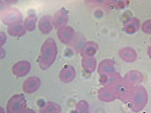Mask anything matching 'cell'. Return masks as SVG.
Returning <instances> with one entry per match:
<instances>
[{"mask_svg":"<svg viewBox=\"0 0 151 113\" xmlns=\"http://www.w3.org/2000/svg\"><path fill=\"white\" fill-rule=\"evenodd\" d=\"M57 53V47L54 40L51 38L47 39L41 49L39 60L40 68L45 70L51 67L56 59Z\"/></svg>","mask_w":151,"mask_h":113,"instance_id":"cell-1","label":"cell"},{"mask_svg":"<svg viewBox=\"0 0 151 113\" xmlns=\"http://www.w3.org/2000/svg\"><path fill=\"white\" fill-rule=\"evenodd\" d=\"M1 19L2 23L9 26L21 24L22 21L21 12L13 7L7 8L1 11Z\"/></svg>","mask_w":151,"mask_h":113,"instance_id":"cell-2","label":"cell"},{"mask_svg":"<svg viewBox=\"0 0 151 113\" xmlns=\"http://www.w3.org/2000/svg\"><path fill=\"white\" fill-rule=\"evenodd\" d=\"M27 106L26 100L23 95H15L9 100L6 106L7 113H23Z\"/></svg>","mask_w":151,"mask_h":113,"instance_id":"cell-3","label":"cell"},{"mask_svg":"<svg viewBox=\"0 0 151 113\" xmlns=\"http://www.w3.org/2000/svg\"><path fill=\"white\" fill-rule=\"evenodd\" d=\"M41 84L40 80L38 77L35 76L30 77L24 82L23 90L27 94L33 93L39 89Z\"/></svg>","mask_w":151,"mask_h":113,"instance_id":"cell-4","label":"cell"},{"mask_svg":"<svg viewBox=\"0 0 151 113\" xmlns=\"http://www.w3.org/2000/svg\"><path fill=\"white\" fill-rule=\"evenodd\" d=\"M68 17L66 10L61 8L58 10L54 14L52 19L53 26L56 29L65 26L67 23Z\"/></svg>","mask_w":151,"mask_h":113,"instance_id":"cell-5","label":"cell"},{"mask_svg":"<svg viewBox=\"0 0 151 113\" xmlns=\"http://www.w3.org/2000/svg\"><path fill=\"white\" fill-rule=\"evenodd\" d=\"M31 64L27 61H19L12 66V73L16 76L22 77L26 76L31 69Z\"/></svg>","mask_w":151,"mask_h":113,"instance_id":"cell-6","label":"cell"},{"mask_svg":"<svg viewBox=\"0 0 151 113\" xmlns=\"http://www.w3.org/2000/svg\"><path fill=\"white\" fill-rule=\"evenodd\" d=\"M74 31L69 26H65L58 29L57 35L60 41L65 44L70 43L74 37Z\"/></svg>","mask_w":151,"mask_h":113,"instance_id":"cell-7","label":"cell"},{"mask_svg":"<svg viewBox=\"0 0 151 113\" xmlns=\"http://www.w3.org/2000/svg\"><path fill=\"white\" fill-rule=\"evenodd\" d=\"M141 26L140 20L136 17L129 18L126 22L124 29L126 32L129 34H135L139 30Z\"/></svg>","mask_w":151,"mask_h":113,"instance_id":"cell-8","label":"cell"},{"mask_svg":"<svg viewBox=\"0 0 151 113\" xmlns=\"http://www.w3.org/2000/svg\"><path fill=\"white\" fill-rule=\"evenodd\" d=\"M51 16L48 15L43 16L39 23L38 27L40 32L44 34H47L52 29V20Z\"/></svg>","mask_w":151,"mask_h":113,"instance_id":"cell-9","label":"cell"},{"mask_svg":"<svg viewBox=\"0 0 151 113\" xmlns=\"http://www.w3.org/2000/svg\"><path fill=\"white\" fill-rule=\"evenodd\" d=\"M119 54L122 59L128 62H134L137 57L135 50L130 47H126L120 50Z\"/></svg>","mask_w":151,"mask_h":113,"instance_id":"cell-10","label":"cell"},{"mask_svg":"<svg viewBox=\"0 0 151 113\" xmlns=\"http://www.w3.org/2000/svg\"><path fill=\"white\" fill-rule=\"evenodd\" d=\"M74 72L73 68L70 66L63 68L60 72L59 77L63 82L68 83L70 82L74 77Z\"/></svg>","mask_w":151,"mask_h":113,"instance_id":"cell-11","label":"cell"},{"mask_svg":"<svg viewBox=\"0 0 151 113\" xmlns=\"http://www.w3.org/2000/svg\"><path fill=\"white\" fill-rule=\"evenodd\" d=\"M37 20V17L35 14H29L24 21V27L25 29L29 32L33 31L35 28Z\"/></svg>","mask_w":151,"mask_h":113,"instance_id":"cell-12","label":"cell"},{"mask_svg":"<svg viewBox=\"0 0 151 113\" xmlns=\"http://www.w3.org/2000/svg\"><path fill=\"white\" fill-rule=\"evenodd\" d=\"M7 32L10 36L14 37H20L26 33V29L21 24L14 25L9 26Z\"/></svg>","mask_w":151,"mask_h":113,"instance_id":"cell-13","label":"cell"},{"mask_svg":"<svg viewBox=\"0 0 151 113\" xmlns=\"http://www.w3.org/2000/svg\"><path fill=\"white\" fill-rule=\"evenodd\" d=\"M98 46L96 44L93 42L86 43L82 50V53L84 56H91L97 52Z\"/></svg>","mask_w":151,"mask_h":113,"instance_id":"cell-14","label":"cell"},{"mask_svg":"<svg viewBox=\"0 0 151 113\" xmlns=\"http://www.w3.org/2000/svg\"><path fill=\"white\" fill-rule=\"evenodd\" d=\"M60 107L58 104L52 102H48L40 109L41 113H59Z\"/></svg>","mask_w":151,"mask_h":113,"instance_id":"cell-15","label":"cell"},{"mask_svg":"<svg viewBox=\"0 0 151 113\" xmlns=\"http://www.w3.org/2000/svg\"><path fill=\"white\" fill-rule=\"evenodd\" d=\"M142 92H138L136 93L135 97L134 110L138 111L142 109L145 105V101L144 95Z\"/></svg>","mask_w":151,"mask_h":113,"instance_id":"cell-16","label":"cell"},{"mask_svg":"<svg viewBox=\"0 0 151 113\" xmlns=\"http://www.w3.org/2000/svg\"><path fill=\"white\" fill-rule=\"evenodd\" d=\"M83 64L86 69L91 71L95 68L96 62L95 59L93 58H86L83 60Z\"/></svg>","mask_w":151,"mask_h":113,"instance_id":"cell-17","label":"cell"},{"mask_svg":"<svg viewBox=\"0 0 151 113\" xmlns=\"http://www.w3.org/2000/svg\"><path fill=\"white\" fill-rule=\"evenodd\" d=\"M112 4L117 8L123 9L127 8L129 5V2L128 1H111Z\"/></svg>","mask_w":151,"mask_h":113,"instance_id":"cell-18","label":"cell"},{"mask_svg":"<svg viewBox=\"0 0 151 113\" xmlns=\"http://www.w3.org/2000/svg\"><path fill=\"white\" fill-rule=\"evenodd\" d=\"M142 30L145 34H151V19L146 20L143 23Z\"/></svg>","mask_w":151,"mask_h":113,"instance_id":"cell-19","label":"cell"},{"mask_svg":"<svg viewBox=\"0 0 151 113\" xmlns=\"http://www.w3.org/2000/svg\"><path fill=\"white\" fill-rule=\"evenodd\" d=\"M1 4L2 6L6 7L14 4L17 1H1Z\"/></svg>","mask_w":151,"mask_h":113,"instance_id":"cell-20","label":"cell"},{"mask_svg":"<svg viewBox=\"0 0 151 113\" xmlns=\"http://www.w3.org/2000/svg\"><path fill=\"white\" fill-rule=\"evenodd\" d=\"M6 40L5 34L2 32L1 33V46H2L5 43Z\"/></svg>","mask_w":151,"mask_h":113,"instance_id":"cell-21","label":"cell"},{"mask_svg":"<svg viewBox=\"0 0 151 113\" xmlns=\"http://www.w3.org/2000/svg\"><path fill=\"white\" fill-rule=\"evenodd\" d=\"M23 113H35V112L33 110L31 109L27 110L24 111Z\"/></svg>","mask_w":151,"mask_h":113,"instance_id":"cell-22","label":"cell"},{"mask_svg":"<svg viewBox=\"0 0 151 113\" xmlns=\"http://www.w3.org/2000/svg\"><path fill=\"white\" fill-rule=\"evenodd\" d=\"M147 53L151 59V46L149 47L148 48Z\"/></svg>","mask_w":151,"mask_h":113,"instance_id":"cell-23","label":"cell"},{"mask_svg":"<svg viewBox=\"0 0 151 113\" xmlns=\"http://www.w3.org/2000/svg\"><path fill=\"white\" fill-rule=\"evenodd\" d=\"M150 42H151V40H150Z\"/></svg>","mask_w":151,"mask_h":113,"instance_id":"cell-24","label":"cell"}]
</instances>
